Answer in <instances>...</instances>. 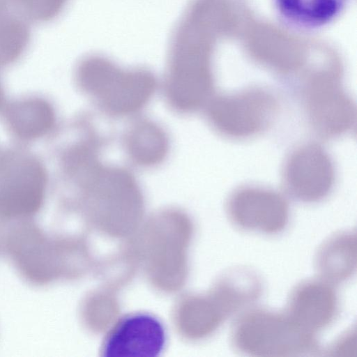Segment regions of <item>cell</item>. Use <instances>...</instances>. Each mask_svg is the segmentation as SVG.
I'll list each match as a JSON object with an SVG mask.
<instances>
[{
	"instance_id": "cell-17",
	"label": "cell",
	"mask_w": 357,
	"mask_h": 357,
	"mask_svg": "<svg viewBox=\"0 0 357 357\" xmlns=\"http://www.w3.org/2000/svg\"><path fill=\"white\" fill-rule=\"evenodd\" d=\"M68 0H12L24 19L43 22L56 17Z\"/></svg>"
},
{
	"instance_id": "cell-1",
	"label": "cell",
	"mask_w": 357,
	"mask_h": 357,
	"mask_svg": "<svg viewBox=\"0 0 357 357\" xmlns=\"http://www.w3.org/2000/svg\"><path fill=\"white\" fill-rule=\"evenodd\" d=\"M230 341L235 350L252 356H316L321 348L315 334L294 321L285 311L251 307L233 323Z\"/></svg>"
},
{
	"instance_id": "cell-19",
	"label": "cell",
	"mask_w": 357,
	"mask_h": 357,
	"mask_svg": "<svg viewBox=\"0 0 357 357\" xmlns=\"http://www.w3.org/2000/svg\"><path fill=\"white\" fill-rule=\"evenodd\" d=\"M7 227L6 223L0 220V252L3 250L4 238Z\"/></svg>"
},
{
	"instance_id": "cell-12",
	"label": "cell",
	"mask_w": 357,
	"mask_h": 357,
	"mask_svg": "<svg viewBox=\"0 0 357 357\" xmlns=\"http://www.w3.org/2000/svg\"><path fill=\"white\" fill-rule=\"evenodd\" d=\"M263 284L250 268L238 266L229 268L217 281L213 298L226 317L241 313L261 297Z\"/></svg>"
},
{
	"instance_id": "cell-16",
	"label": "cell",
	"mask_w": 357,
	"mask_h": 357,
	"mask_svg": "<svg viewBox=\"0 0 357 357\" xmlns=\"http://www.w3.org/2000/svg\"><path fill=\"white\" fill-rule=\"evenodd\" d=\"M30 33L25 19L9 13L8 8L0 10V64L17 59L27 47Z\"/></svg>"
},
{
	"instance_id": "cell-8",
	"label": "cell",
	"mask_w": 357,
	"mask_h": 357,
	"mask_svg": "<svg viewBox=\"0 0 357 357\" xmlns=\"http://www.w3.org/2000/svg\"><path fill=\"white\" fill-rule=\"evenodd\" d=\"M167 334L162 323L146 312L119 319L106 334L101 347L103 357H156L163 351Z\"/></svg>"
},
{
	"instance_id": "cell-7",
	"label": "cell",
	"mask_w": 357,
	"mask_h": 357,
	"mask_svg": "<svg viewBox=\"0 0 357 357\" xmlns=\"http://www.w3.org/2000/svg\"><path fill=\"white\" fill-rule=\"evenodd\" d=\"M302 92L310 124L321 137H340L355 126V103L335 80L317 78Z\"/></svg>"
},
{
	"instance_id": "cell-20",
	"label": "cell",
	"mask_w": 357,
	"mask_h": 357,
	"mask_svg": "<svg viewBox=\"0 0 357 357\" xmlns=\"http://www.w3.org/2000/svg\"><path fill=\"white\" fill-rule=\"evenodd\" d=\"M2 100H3V93H2L1 87L0 85V105L2 102Z\"/></svg>"
},
{
	"instance_id": "cell-5",
	"label": "cell",
	"mask_w": 357,
	"mask_h": 357,
	"mask_svg": "<svg viewBox=\"0 0 357 357\" xmlns=\"http://www.w3.org/2000/svg\"><path fill=\"white\" fill-rule=\"evenodd\" d=\"M226 211L231 222L247 231L273 235L284 231L289 220V206L277 191L243 187L229 197Z\"/></svg>"
},
{
	"instance_id": "cell-15",
	"label": "cell",
	"mask_w": 357,
	"mask_h": 357,
	"mask_svg": "<svg viewBox=\"0 0 357 357\" xmlns=\"http://www.w3.org/2000/svg\"><path fill=\"white\" fill-rule=\"evenodd\" d=\"M131 158L137 164L152 166L164 160L169 149L163 130L151 122H141L130 131L126 139Z\"/></svg>"
},
{
	"instance_id": "cell-10",
	"label": "cell",
	"mask_w": 357,
	"mask_h": 357,
	"mask_svg": "<svg viewBox=\"0 0 357 357\" xmlns=\"http://www.w3.org/2000/svg\"><path fill=\"white\" fill-rule=\"evenodd\" d=\"M45 183L43 170L37 163L21 168L0 186V220L4 223L30 220L43 206Z\"/></svg>"
},
{
	"instance_id": "cell-18",
	"label": "cell",
	"mask_w": 357,
	"mask_h": 357,
	"mask_svg": "<svg viewBox=\"0 0 357 357\" xmlns=\"http://www.w3.org/2000/svg\"><path fill=\"white\" fill-rule=\"evenodd\" d=\"M356 328H351L340 335L328 346L327 355L337 356H356Z\"/></svg>"
},
{
	"instance_id": "cell-11",
	"label": "cell",
	"mask_w": 357,
	"mask_h": 357,
	"mask_svg": "<svg viewBox=\"0 0 357 357\" xmlns=\"http://www.w3.org/2000/svg\"><path fill=\"white\" fill-rule=\"evenodd\" d=\"M356 233L339 231L328 236L319 247L314 266L319 277L335 284L351 278L356 271Z\"/></svg>"
},
{
	"instance_id": "cell-14",
	"label": "cell",
	"mask_w": 357,
	"mask_h": 357,
	"mask_svg": "<svg viewBox=\"0 0 357 357\" xmlns=\"http://www.w3.org/2000/svg\"><path fill=\"white\" fill-rule=\"evenodd\" d=\"M347 0H275L280 14L291 24L316 28L328 23L342 10Z\"/></svg>"
},
{
	"instance_id": "cell-4",
	"label": "cell",
	"mask_w": 357,
	"mask_h": 357,
	"mask_svg": "<svg viewBox=\"0 0 357 357\" xmlns=\"http://www.w3.org/2000/svg\"><path fill=\"white\" fill-rule=\"evenodd\" d=\"M278 104L264 89H245L208 101L207 115L213 128L232 139H246L264 131L275 119Z\"/></svg>"
},
{
	"instance_id": "cell-13",
	"label": "cell",
	"mask_w": 357,
	"mask_h": 357,
	"mask_svg": "<svg viewBox=\"0 0 357 357\" xmlns=\"http://www.w3.org/2000/svg\"><path fill=\"white\" fill-rule=\"evenodd\" d=\"M7 119L17 135L33 139L45 135L52 128L55 116L47 102L35 98L12 104L7 111Z\"/></svg>"
},
{
	"instance_id": "cell-3",
	"label": "cell",
	"mask_w": 357,
	"mask_h": 357,
	"mask_svg": "<svg viewBox=\"0 0 357 357\" xmlns=\"http://www.w3.org/2000/svg\"><path fill=\"white\" fill-rule=\"evenodd\" d=\"M66 245L30 219L7 227L3 250L24 281L44 287L62 274Z\"/></svg>"
},
{
	"instance_id": "cell-9",
	"label": "cell",
	"mask_w": 357,
	"mask_h": 357,
	"mask_svg": "<svg viewBox=\"0 0 357 357\" xmlns=\"http://www.w3.org/2000/svg\"><path fill=\"white\" fill-rule=\"evenodd\" d=\"M338 310L334 284L319 277L295 285L288 296L284 311L300 326L316 334L334 321Z\"/></svg>"
},
{
	"instance_id": "cell-6",
	"label": "cell",
	"mask_w": 357,
	"mask_h": 357,
	"mask_svg": "<svg viewBox=\"0 0 357 357\" xmlns=\"http://www.w3.org/2000/svg\"><path fill=\"white\" fill-rule=\"evenodd\" d=\"M335 177L331 158L316 143L295 149L288 157L283 170L287 192L304 203H315L326 198L333 188Z\"/></svg>"
},
{
	"instance_id": "cell-2",
	"label": "cell",
	"mask_w": 357,
	"mask_h": 357,
	"mask_svg": "<svg viewBox=\"0 0 357 357\" xmlns=\"http://www.w3.org/2000/svg\"><path fill=\"white\" fill-rule=\"evenodd\" d=\"M77 77L81 88L105 110L115 115L140 109L155 89V78L147 70H122L101 57L84 60L78 67Z\"/></svg>"
}]
</instances>
